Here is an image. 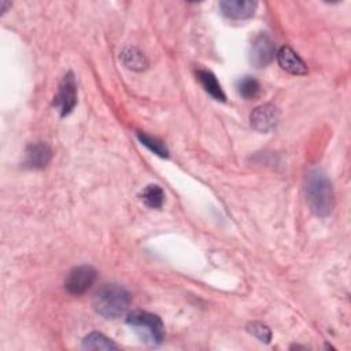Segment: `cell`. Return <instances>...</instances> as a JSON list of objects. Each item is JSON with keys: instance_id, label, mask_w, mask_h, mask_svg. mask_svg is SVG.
Listing matches in <instances>:
<instances>
[{"instance_id": "6da1fadb", "label": "cell", "mask_w": 351, "mask_h": 351, "mask_svg": "<svg viewBox=\"0 0 351 351\" xmlns=\"http://www.w3.org/2000/svg\"><path fill=\"white\" fill-rule=\"evenodd\" d=\"M306 200L313 214L325 218L335 208V192L332 182L321 169H313L306 178Z\"/></svg>"}, {"instance_id": "7a4b0ae2", "label": "cell", "mask_w": 351, "mask_h": 351, "mask_svg": "<svg viewBox=\"0 0 351 351\" xmlns=\"http://www.w3.org/2000/svg\"><path fill=\"white\" fill-rule=\"evenodd\" d=\"M132 296L121 285L107 284L101 287L93 299L95 310L108 319H115L125 315L130 307Z\"/></svg>"}, {"instance_id": "3957f363", "label": "cell", "mask_w": 351, "mask_h": 351, "mask_svg": "<svg viewBox=\"0 0 351 351\" xmlns=\"http://www.w3.org/2000/svg\"><path fill=\"white\" fill-rule=\"evenodd\" d=\"M126 322L133 328L141 341L147 344L158 346L165 339V326L156 314L137 310L128 315Z\"/></svg>"}, {"instance_id": "277c9868", "label": "cell", "mask_w": 351, "mask_h": 351, "mask_svg": "<svg viewBox=\"0 0 351 351\" xmlns=\"http://www.w3.org/2000/svg\"><path fill=\"white\" fill-rule=\"evenodd\" d=\"M96 277L97 271L92 266H77L69 271L64 280V288L70 295H82L93 285Z\"/></svg>"}, {"instance_id": "5b68a950", "label": "cell", "mask_w": 351, "mask_h": 351, "mask_svg": "<svg viewBox=\"0 0 351 351\" xmlns=\"http://www.w3.org/2000/svg\"><path fill=\"white\" fill-rule=\"evenodd\" d=\"M77 104V82L75 77L71 71L63 75L60 84H59V90L58 95L55 96L53 106L59 110L60 117L69 115Z\"/></svg>"}, {"instance_id": "8992f818", "label": "cell", "mask_w": 351, "mask_h": 351, "mask_svg": "<svg viewBox=\"0 0 351 351\" xmlns=\"http://www.w3.org/2000/svg\"><path fill=\"white\" fill-rule=\"evenodd\" d=\"M278 119H280V111L273 104H262L256 107L250 115L251 126L261 133L271 132L277 126Z\"/></svg>"}, {"instance_id": "52a82bcc", "label": "cell", "mask_w": 351, "mask_h": 351, "mask_svg": "<svg viewBox=\"0 0 351 351\" xmlns=\"http://www.w3.org/2000/svg\"><path fill=\"white\" fill-rule=\"evenodd\" d=\"M276 53V48H274V43L273 40L265 34L261 33L258 34L254 41L251 43V48H250V60L254 66L256 67H263L266 64H269Z\"/></svg>"}, {"instance_id": "ba28073f", "label": "cell", "mask_w": 351, "mask_h": 351, "mask_svg": "<svg viewBox=\"0 0 351 351\" xmlns=\"http://www.w3.org/2000/svg\"><path fill=\"white\" fill-rule=\"evenodd\" d=\"M52 159V149L45 143H34L27 145L25 151L23 165L29 169H44Z\"/></svg>"}, {"instance_id": "9c48e42d", "label": "cell", "mask_w": 351, "mask_h": 351, "mask_svg": "<svg viewBox=\"0 0 351 351\" xmlns=\"http://www.w3.org/2000/svg\"><path fill=\"white\" fill-rule=\"evenodd\" d=\"M219 8L226 18L243 21L254 15L256 3L251 0H223L219 3Z\"/></svg>"}, {"instance_id": "30bf717a", "label": "cell", "mask_w": 351, "mask_h": 351, "mask_svg": "<svg viewBox=\"0 0 351 351\" xmlns=\"http://www.w3.org/2000/svg\"><path fill=\"white\" fill-rule=\"evenodd\" d=\"M277 60L282 70L293 75H304L307 73L306 63L299 58V55L291 47H281L277 52Z\"/></svg>"}, {"instance_id": "8fae6325", "label": "cell", "mask_w": 351, "mask_h": 351, "mask_svg": "<svg viewBox=\"0 0 351 351\" xmlns=\"http://www.w3.org/2000/svg\"><path fill=\"white\" fill-rule=\"evenodd\" d=\"M196 77H197L200 85L204 88V90L211 97H214L218 101H225L226 100V96H225V93L221 88V84L218 82L217 77L210 70L200 69V70L196 71Z\"/></svg>"}, {"instance_id": "7c38bea8", "label": "cell", "mask_w": 351, "mask_h": 351, "mask_svg": "<svg viewBox=\"0 0 351 351\" xmlns=\"http://www.w3.org/2000/svg\"><path fill=\"white\" fill-rule=\"evenodd\" d=\"M121 59H122V63L128 69L134 70V71H143V70H145L148 67L147 56L140 49L133 48V47L125 48L121 52Z\"/></svg>"}, {"instance_id": "4fadbf2b", "label": "cell", "mask_w": 351, "mask_h": 351, "mask_svg": "<svg viewBox=\"0 0 351 351\" xmlns=\"http://www.w3.org/2000/svg\"><path fill=\"white\" fill-rule=\"evenodd\" d=\"M82 348L85 350H117L118 346L99 332H92L82 340Z\"/></svg>"}, {"instance_id": "5bb4252c", "label": "cell", "mask_w": 351, "mask_h": 351, "mask_svg": "<svg viewBox=\"0 0 351 351\" xmlns=\"http://www.w3.org/2000/svg\"><path fill=\"white\" fill-rule=\"evenodd\" d=\"M141 200L149 208H160L165 202V192L159 185H147L141 192Z\"/></svg>"}, {"instance_id": "9a60e30c", "label": "cell", "mask_w": 351, "mask_h": 351, "mask_svg": "<svg viewBox=\"0 0 351 351\" xmlns=\"http://www.w3.org/2000/svg\"><path fill=\"white\" fill-rule=\"evenodd\" d=\"M237 92L241 97H244L245 100H252L255 97H258L259 92H261V85L259 81L251 75H245L243 78H240L237 81Z\"/></svg>"}, {"instance_id": "2e32d148", "label": "cell", "mask_w": 351, "mask_h": 351, "mask_svg": "<svg viewBox=\"0 0 351 351\" xmlns=\"http://www.w3.org/2000/svg\"><path fill=\"white\" fill-rule=\"evenodd\" d=\"M137 138L138 141L145 145L151 152H154L155 155L160 156V158H167L169 156V149L167 147L160 141L158 140L156 137H152L149 134H145V133H141V132H137Z\"/></svg>"}, {"instance_id": "e0dca14e", "label": "cell", "mask_w": 351, "mask_h": 351, "mask_svg": "<svg viewBox=\"0 0 351 351\" xmlns=\"http://www.w3.org/2000/svg\"><path fill=\"white\" fill-rule=\"evenodd\" d=\"M247 330L256 339H259L262 343H270L271 340V332L269 326L262 322H250L247 325Z\"/></svg>"}]
</instances>
